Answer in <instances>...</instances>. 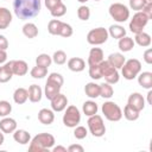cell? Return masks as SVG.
Listing matches in <instances>:
<instances>
[{"instance_id":"1","label":"cell","mask_w":152,"mask_h":152,"mask_svg":"<svg viewBox=\"0 0 152 152\" xmlns=\"http://www.w3.org/2000/svg\"><path fill=\"white\" fill-rule=\"evenodd\" d=\"M40 0H14L13 11L20 20L32 19L40 12Z\"/></svg>"},{"instance_id":"2","label":"cell","mask_w":152,"mask_h":152,"mask_svg":"<svg viewBox=\"0 0 152 152\" xmlns=\"http://www.w3.org/2000/svg\"><path fill=\"white\" fill-rule=\"evenodd\" d=\"M55 138L50 133H39L32 138L30 141L28 151L31 152H45L49 151L55 145Z\"/></svg>"},{"instance_id":"3","label":"cell","mask_w":152,"mask_h":152,"mask_svg":"<svg viewBox=\"0 0 152 152\" xmlns=\"http://www.w3.org/2000/svg\"><path fill=\"white\" fill-rule=\"evenodd\" d=\"M140 71H141V63L137 58H131V59L126 61L124 63V65L121 66L122 76L126 80H133V78H135L139 75Z\"/></svg>"},{"instance_id":"4","label":"cell","mask_w":152,"mask_h":152,"mask_svg":"<svg viewBox=\"0 0 152 152\" xmlns=\"http://www.w3.org/2000/svg\"><path fill=\"white\" fill-rule=\"evenodd\" d=\"M101 110L104 115V118L109 121H119L122 118V110L121 108L113 101H106L102 107Z\"/></svg>"},{"instance_id":"5","label":"cell","mask_w":152,"mask_h":152,"mask_svg":"<svg viewBox=\"0 0 152 152\" xmlns=\"http://www.w3.org/2000/svg\"><path fill=\"white\" fill-rule=\"evenodd\" d=\"M109 14L110 17L118 23H125L129 18V10L127 6L120 2H114L109 6Z\"/></svg>"},{"instance_id":"6","label":"cell","mask_w":152,"mask_h":152,"mask_svg":"<svg viewBox=\"0 0 152 152\" xmlns=\"http://www.w3.org/2000/svg\"><path fill=\"white\" fill-rule=\"evenodd\" d=\"M87 124H88V127H89L90 133L94 137L100 138V137L104 135V133H106V126L103 124V119H102L101 115L94 114V115L89 116Z\"/></svg>"},{"instance_id":"7","label":"cell","mask_w":152,"mask_h":152,"mask_svg":"<svg viewBox=\"0 0 152 152\" xmlns=\"http://www.w3.org/2000/svg\"><path fill=\"white\" fill-rule=\"evenodd\" d=\"M108 31L104 27H96L88 32L87 42L91 45H101L107 42L108 39Z\"/></svg>"},{"instance_id":"8","label":"cell","mask_w":152,"mask_h":152,"mask_svg":"<svg viewBox=\"0 0 152 152\" xmlns=\"http://www.w3.org/2000/svg\"><path fill=\"white\" fill-rule=\"evenodd\" d=\"M81 121V113L76 106H69L66 107V110L63 115V124L66 127L74 128L76 127Z\"/></svg>"},{"instance_id":"9","label":"cell","mask_w":152,"mask_h":152,"mask_svg":"<svg viewBox=\"0 0 152 152\" xmlns=\"http://www.w3.org/2000/svg\"><path fill=\"white\" fill-rule=\"evenodd\" d=\"M148 17L142 12V11H138L133 18L129 21V30L133 33H139L141 31H144V27L147 25L148 23Z\"/></svg>"},{"instance_id":"10","label":"cell","mask_w":152,"mask_h":152,"mask_svg":"<svg viewBox=\"0 0 152 152\" xmlns=\"http://www.w3.org/2000/svg\"><path fill=\"white\" fill-rule=\"evenodd\" d=\"M101 66V71H102V77H104V81L109 84H115L119 82V72L118 69H115L114 66H112L107 61H102L100 63Z\"/></svg>"},{"instance_id":"11","label":"cell","mask_w":152,"mask_h":152,"mask_svg":"<svg viewBox=\"0 0 152 152\" xmlns=\"http://www.w3.org/2000/svg\"><path fill=\"white\" fill-rule=\"evenodd\" d=\"M127 104L131 106L132 108H134L138 112H141L145 107V99L142 97V95L140 93H132L128 96L127 100Z\"/></svg>"},{"instance_id":"12","label":"cell","mask_w":152,"mask_h":152,"mask_svg":"<svg viewBox=\"0 0 152 152\" xmlns=\"http://www.w3.org/2000/svg\"><path fill=\"white\" fill-rule=\"evenodd\" d=\"M61 88H62V84H59V83H57V82H55V81L48 78V81H46V83H45V89H44L45 97H46L48 100L53 99L57 94H59Z\"/></svg>"},{"instance_id":"13","label":"cell","mask_w":152,"mask_h":152,"mask_svg":"<svg viewBox=\"0 0 152 152\" xmlns=\"http://www.w3.org/2000/svg\"><path fill=\"white\" fill-rule=\"evenodd\" d=\"M51 101V108H52V110H55V112H62V110H64L65 108H66V104H68V99H66V96L65 95H63V94H57L53 99H51L50 100Z\"/></svg>"},{"instance_id":"14","label":"cell","mask_w":152,"mask_h":152,"mask_svg":"<svg viewBox=\"0 0 152 152\" xmlns=\"http://www.w3.org/2000/svg\"><path fill=\"white\" fill-rule=\"evenodd\" d=\"M17 129V121L12 118L5 116L0 120V131L2 133H13Z\"/></svg>"},{"instance_id":"15","label":"cell","mask_w":152,"mask_h":152,"mask_svg":"<svg viewBox=\"0 0 152 152\" xmlns=\"http://www.w3.org/2000/svg\"><path fill=\"white\" fill-rule=\"evenodd\" d=\"M12 71H13V75L24 76L28 71V65L25 61H21V59L12 61Z\"/></svg>"},{"instance_id":"16","label":"cell","mask_w":152,"mask_h":152,"mask_svg":"<svg viewBox=\"0 0 152 152\" xmlns=\"http://www.w3.org/2000/svg\"><path fill=\"white\" fill-rule=\"evenodd\" d=\"M103 61V51L100 48H91V50L89 51V56H88V64L89 65H95L99 64Z\"/></svg>"},{"instance_id":"17","label":"cell","mask_w":152,"mask_h":152,"mask_svg":"<svg viewBox=\"0 0 152 152\" xmlns=\"http://www.w3.org/2000/svg\"><path fill=\"white\" fill-rule=\"evenodd\" d=\"M38 120L43 125H51L53 122V120H55V114H53V112L51 109L42 108L38 112Z\"/></svg>"},{"instance_id":"18","label":"cell","mask_w":152,"mask_h":152,"mask_svg":"<svg viewBox=\"0 0 152 152\" xmlns=\"http://www.w3.org/2000/svg\"><path fill=\"white\" fill-rule=\"evenodd\" d=\"M13 76L12 71V61L5 63L2 66H0V83L8 82Z\"/></svg>"},{"instance_id":"19","label":"cell","mask_w":152,"mask_h":152,"mask_svg":"<svg viewBox=\"0 0 152 152\" xmlns=\"http://www.w3.org/2000/svg\"><path fill=\"white\" fill-rule=\"evenodd\" d=\"M12 23V13L6 7H0V30H5Z\"/></svg>"},{"instance_id":"20","label":"cell","mask_w":152,"mask_h":152,"mask_svg":"<svg viewBox=\"0 0 152 152\" xmlns=\"http://www.w3.org/2000/svg\"><path fill=\"white\" fill-rule=\"evenodd\" d=\"M107 62H108L112 66H114L115 69H121V66H122L124 63L126 62V58H125V56H124L122 53H120V52H114V53H110V55H109Z\"/></svg>"},{"instance_id":"21","label":"cell","mask_w":152,"mask_h":152,"mask_svg":"<svg viewBox=\"0 0 152 152\" xmlns=\"http://www.w3.org/2000/svg\"><path fill=\"white\" fill-rule=\"evenodd\" d=\"M68 68L71 70V71H75V72H80L82 70H84L86 68V62L81 58V57H72L68 61Z\"/></svg>"},{"instance_id":"22","label":"cell","mask_w":152,"mask_h":152,"mask_svg":"<svg viewBox=\"0 0 152 152\" xmlns=\"http://www.w3.org/2000/svg\"><path fill=\"white\" fill-rule=\"evenodd\" d=\"M28 100L31 102H39L42 100V95H43V90L37 84H31L28 87Z\"/></svg>"},{"instance_id":"23","label":"cell","mask_w":152,"mask_h":152,"mask_svg":"<svg viewBox=\"0 0 152 152\" xmlns=\"http://www.w3.org/2000/svg\"><path fill=\"white\" fill-rule=\"evenodd\" d=\"M138 82L139 84L145 89L152 88V72L150 71H142L138 75Z\"/></svg>"},{"instance_id":"24","label":"cell","mask_w":152,"mask_h":152,"mask_svg":"<svg viewBox=\"0 0 152 152\" xmlns=\"http://www.w3.org/2000/svg\"><path fill=\"white\" fill-rule=\"evenodd\" d=\"M13 139L18 142V144H21V145H25L27 142H30L31 140V135L25 129H15L13 132Z\"/></svg>"},{"instance_id":"25","label":"cell","mask_w":152,"mask_h":152,"mask_svg":"<svg viewBox=\"0 0 152 152\" xmlns=\"http://www.w3.org/2000/svg\"><path fill=\"white\" fill-rule=\"evenodd\" d=\"M84 93L90 99H96L100 96V84H96L95 82H89L84 87Z\"/></svg>"},{"instance_id":"26","label":"cell","mask_w":152,"mask_h":152,"mask_svg":"<svg viewBox=\"0 0 152 152\" xmlns=\"http://www.w3.org/2000/svg\"><path fill=\"white\" fill-rule=\"evenodd\" d=\"M28 99V93H27V89L25 88H17L13 93V100L15 103L18 104H23L27 101Z\"/></svg>"},{"instance_id":"27","label":"cell","mask_w":152,"mask_h":152,"mask_svg":"<svg viewBox=\"0 0 152 152\" xmlns=\"http://www.w3.org/2000/svg\"><path fill=\"white\" fill-rule=\"evenodd\" d=\"M134 43H137L139 46H142V48L150 46L151 45V36L148 33L144 32V31H141L139 33H135Z\"/></svg>"},{"instance_id":"28","label":"cell","mask_w":152,"mask_h":152,"mask_svg":"<svg viewBox=\"0 0 152 152\" xmlns=\"http://www.w3.org/2000/svg\"><path fill=\"white\" fill-rule=\"evenodd\" d=\"M134 44H135L134 40H133L131 37H127V36L120 38V39H119V43H118L119 49H120L122 52H128V51H131V50L134 48Z\"/></svg>"},{"instance_id":"29","label":"cell","mask_w":152,"mask_h":152,"mask_svg":"<svg viewBox=\"0 0 152 152\" xmlns=\"http://www.w3.org/2000/svg\"><path fill=\"white\" fill-rule=\"evenodd\" d=\"M107 31H108V34L114 39H120L126 36V30L121 25H112Z\"/></svg>"},{"instance_id":"30","label":"cell","mask_w":152,"mask_h":152,"mask_svg":"<svg viewBox=\"0 0 152 152\" xmlns=\"http://www.w3.org/2000/svg\"><path fill=\"white\" fill-rule=\"evenodd\" d=\"M23 33L27 38H36L38 36V27L33 23H26L23 26Z\"/></svg>"},{"instance_id":"31","label":"cell","mask_w":152,"mask_h":152,"mask_svg":"<svg viewBox=\"0 0 152 152\" xmlns=\"http://www.w3.org/2000/svg\"><path fill=\"white\" fill-rule=\"evenodd\" d=\"M63 25V21L58 20V19H52L49 21L48 24V31L50 34H53V36H59V31H61V27Z\"/></svg>"},{"instance_id":"32","label":"cell","mask_w":152,"mask_h":152,"mask_svg":"<svg viewBox=\"0 0 152 152\" xmlns=\"http://www.w3.org/2000/svg\"><path fill=\"white\" fill-rule=\"evenodd\" d=\"M97 104L94 101H86L82 106V110L87 116H91L97 113Z\"/></svg>"},{"instance_id":"33","label":"cell","mask_w":152,"mask_h":152,"mask_svg":"<svg viewBox=\"0 0 152 152\" xmlns=\"http://www.w3.org/2000/svg\"><path fill=\"white\" fill-rule=\"evenodd\" d=\"M139 113H140V112H138V110H135L134 108H132L131 106L126 104L125 108H124L122 115H124L128 121H135V120H138V118H139Z\"/></svg>"},{"instance_id":"34","label":"cell","mask_w":152,"mask_h":152,"mask_svg":"<svg viewBox=\"0 0 152 152\" xmlns=\"http://www.w3.org/2000/svg\"><path fill=\"white\" fill-rule=\"evenodd\" d=\"M114 94V90H113V87L112 84L104 82L102 84H100V96H102L103 99H110Z\"/></svg>"},{"instance_id":"35","label":"cell","mask_w":152,"mask_h":152,"mask_svg":"<svg viewBox=\"0 0 152 152\" xmlns=\"http://www.w3.org/2000/svg\"><path fill=\"white\" fill-rule=\"evenodd\" d=\"M52 63V58L48 53H40L36 58V65H40L44 68H49Z\"/></svg>"},{"instance_id":"36","label":"cell","mask_w":152,"mask_h":152,"mask_svg":"<svg viewBox=\"0 0 152 152\" xmlns=\"http://www.w3.org/2000/svg\"><path fill=\"white\" fill-rule=\"evenodd\" d=\"M31 76L33 78H43L48 75V68H44V66H40V65H36L31 69L30 71Z\"/></svg>"},{"instance_id":"37","label":"cell","mask_w":152,"mask_h":152,"mask_svg":"<svg viewBox=\"0 0 152 152\" xmlns=\"http://www.w3.org/2000/svg\"><path fill=\"white\" fill-rule=\"evenodd\" d=\"M50 13H51V15L55 17V18L63 17V15L66 13V6H65L63 2H61V4H58L57 6H55V7L50 11Z\"/></svg>"},{"instance_id":"38","label":"cell","mask_w":152,"mask_h":152,"mask_svg":"<svg viewBox=\"0 0 152 152\" xmlns=\"http://www.w3.org/2000/svg\"><path fill=\"white\" fill-rule=\"evenodd\" d=\"M51 58H52L53 63H56L57 65H62V64H64L66 62V53L64 51H62V50H57Z\"/></svg>"},{"instance_id":"39","label":"cell","mask_w":152,"mask_h":152,"mask_svg":"<svg viewBox=\"0 0 152 152\" xmlns=\"http://www.w3.org/2000/svg\"><path fill=\"white\" fill-rule=\"evenodd\" d=\"M11 112H12V104L6 100L0 101V118L8 116Z\"/></svg>"},{"instance_id":"40","label":"cell","mask_w":152,"mask_h":152,"mask_svg":"<svg viewBox=\"0 0 152 152\" xmlns=\"http://www.w3.org/2000/svg\"><path fill=\"white\" fill-rule=\"evenodd\" d=\"M77 17H78V19H81L83 21H87L90 18V10H89V7L86 6V5L80 6L78 10H77Z\"/></svg>"},{"instance_id":"41","label":"cell","mask_w":152,"mask_h":152,"mask_svg":"<svg viewBox=\"0 0 152 152\" xmlns=\"http://www.w3.org/2000/svg\"><path fill=\"white\" fill-rule=\"evenodd\" d=\"M89 76L93 80H100L102 77V71H101L100 63L95 64V65H89Z\"/></svg>"},{"instance_id":"42","label":"cell","mask_w":152,"mask_h":152,"mask_svg":"<svg viewBox=\"0 0 152 152\" xmlns=\"http://www.w3.org/2000/svg\"><path fill=\"white\" fill-rule=\"evenodd\" d=\"M72 33H74V31H72L71 25H69V24H66V23H63V25H62V27H61V31H59V36L68 38V37H71Z\"/></svg>"},{"instance_id":"43","label":"cell","mask_w":152,"mask_h":152,"mask_svg":"<svg viewBox=\"0 0 152 152\" xmlns=\"http://www.w3.org/2000/svg\"><path fill=\"white\" fill-rule=\"evenodd\" d=\"M87 134H88V132H87V128L86 127H83V126H76L75 127L74 135H75L76 139L82 140V139H84L87 137Z\"/></svg>"},{"instance_id":"44","label":"cell","mask_w":152,"mask_h":152,"mask_svg":"<svg viewBox=\"0 0 152 152\" xmlns=\"http://www.w3.org/2000/svg\"><path fill=\"white\" fill-rule=\"evenodd\" d=\"M146 4H147L146 0H129V7L137 12L141 11Z\"/></svg>"},{"instance_id":"45","label":"cell","mask_w":152,"mask_h":152,"mask_svg":"<svg viewBox=\"0 0 152 152\" xmlns=\"http://www.w3.org/2000/svg\"><path fill=\"white\" fill-rule=\"evenodd\" d=\"M141 11L148 17V19H151L152 18V2H147Z\"/></svg>"},{"instance_id":"46","label":"cell","mask_w":152,"mask_h":152,"mask_svg":"<svg viewBox=\"0 0 152 152\" xmlns=\"http://www.w3.org/2000/svg\"><path fill=\"white\" fill-rule=\"evenodd\" d=\"M62 2V0H45V6H46V8L48 10H52L55 6H57L58 4H61Z\"/></svg>"},{"instance_id":"47","label":"cell","mask_w":152,"mask_h":152,"mask_svg":"<svg viewBox=\"0 0 152 152\" xmlns=\"http://www.w3.org/2000/svg\"><path fill=\"white\" fill-rule=\"evenodd\" d=\"M144 61L147 64H152V49H147L144 52Z\"/></svg>"},{"instance_id":"48","label":"cell","mask_w":152,"mask_h":152,"mask_svg":"<svg viewBox=\"0 0 152 152\" xmlns=\"http://www.w3.org/2000/svg\"><path fill=\"white\" fill-rule=\"evenodd\" d=\"M66 150H68L69 152H83V151H84L83 146H81V145H77V144L70 145V146H69Z\"/></svg>"},{"instance_id":"49","label":"cell","mask_w":152,"mask_h":152,"mask_svg":"<svg viewBox=\"0 0 152 152\" xmlns=\"http://www.w3.org/2000/svg\"><path fill=\"white\" fill-rule=\"evenodd\" d=\"M7 48H8V40H7V38L5 36L0 34V49L6 50Z\"/></svg>"},{"instance_id":"50","label":"cell","mask_w":152,"mask_h":152,"mask_svg":"<svg viewBox=\"0 0 152 152\" xmlns=\"http://www.w3.org/2000/svg\"><path fill=\"white\" fill-rule=\"evenodd\" d=\"M6 59H7V52H6V50L0 49V64L5 63Z\"/></svg>"},{"instance_id":"51","label":"cell","mask_w":152,"mask_h":152,"mask_svg":"<svg viewBox=\"0 0 152 152\" xmlns=\"http://www.w3.org/2000/svg\"><path fill=\"white\" fill-rule=\"evenodd\" d=\"M52 151H53V152H59V151H62V152H66L68 150H66V147H64V146H56V147L52 148Z\"/></svg>"},{"instance_id":"52","label":"cell","mask_w":152,"mask_h":152,"mask_svg":"<svg viewBox=\"0 0 152 152\" xmlns=\"http://www.w3.org/2000/svg\"><path fill=\"white\" fill-rule=\"evenodd\" d=\"M4 140H5V137H4V133L2 131H0V146L4 144Z\"/></svg>"},{"instance_id":"53","label":"cell","mask_w":152,"mask_h":152,"mask_svg":"<svg viewBox=\"0 0 152 152\" xmlns=\"http://www.w3.org/2000/svg\"><path fill=\"white\" fill-rule=\"evenodd\" d=\"M151 95H152V91L150 90V91H148V94H147V101H148V103H150V104H151Z\"/></svg>"},{"instance_id":"54","label":"cell","mask_w":152,"mask_h":152,"mask_svg":"<svg viewBox=\"0 0 152 152\" xmlns=\"http://www.w3.org/2000/svg\"><path fill=\"white\" fill-rule=\"evenodd\" d=\"M78 2H82V4H84V2H87V1H89V0H77ZM95 1H100V0H95Z\"/></svg>"},{"instance_id":"55","label":"cell","mask_w":152,"mask_h":152,"mask_svg":"<svg viewBox=\"0 0 152 152\" xmlns=\"http://www.w3.org/2000/svg\"><path fill=\"white\" fill-rule=\"evenodd\" d=\"M146 2H152V0H146Z\"/></svg>"}]
</instances>
